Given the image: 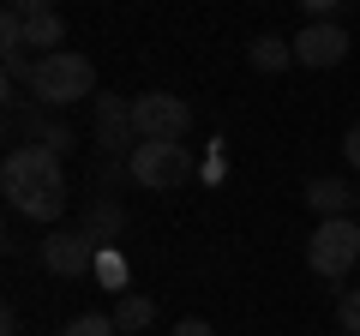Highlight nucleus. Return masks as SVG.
<instances>
[{
	"mask_svg": "<svg viewBox=\"0 0 360 336\" xmlns=\"http://www.w3.org/2000/svg\"><path fill=\"white\" fill-rule=\"evenodd\" d=\"M0 193H6V205H13L18 217L60 222L66 217V162L49 156V150H37V144H18V150H6V162H0Z\"/></svg>",
	"mask_w": 360,
	"mask_h": 336,
	"instance_id": "f257e3e1",
	"label": "nucleus"
},
{
	"mask_svg": "<svg viewBox=\"0 0 360 336\" xmlns=\"http://www.w3.org/2000/svg\"><path fill=\"white\" fill-rule=\"evenodd\" d=\"M30 96H37L42 108H72L84 103V96H96V66L84 60L78 49H60V54H42L37 66H30Z\"/></svg>",
	"mask_w": 360,
	"mask_h": 336,
	"instance_id": "f03ea898",
	"label": "nucleus"
},
{
	"mask_svg": "<svg viewBox=\"0 0 360 336\" xmlns=\"http://www.w3.org/2000/svg\"><path fill=\"white\" fill-rule=\"evenodd\" d=\"M307 264H312V276H324V283H342V276L360 264V222L354 217L319 222L312 240H307Z\"/></svg>",
	"mask_w": 360,
	"mask_h": 336,
	"instance_id": "7ed1b4c3",
	"label": "nucleus"
},
{
	"mask_svg": "<svg viewBox=\"0 0 360 336\" xmlns=\"http://www.w3.org/2000/svg\"><path fill=\"white\" fill-rule=\"evenodd\" d=\"M127 168H132V181H139L144 193H174V186L193 181V156H186V144H132Z\"/></svg>",
	"mask_w": 360,
	"mask_h": 336,
	"instance_id": "20e7f679",
	"label": "nucleus"
},
{
	"mask_svg": "<svg viewBox=\"0 0 360 336\" xmlns=\"http://www.w3.org/2000/svg\"><path fill=\"white\" fill-rule=\"evenodd\" d=\"M186 127H193V108L180 103V96H168V91L132 96V132H139L144 144H180Z\"/></svg>",
	"mask_w": 360,
	"mask_h": 336,
	"instance_id": "39448f33",
	"label": "nucleus"
},
{
	"mask_svg": "<svg viewBox=\"0 0 360 336\" xmlns=\"http://www.w3.org/2000/svg\"><path fill=\"white\" fill-rule=\"evenodd\" d=\"M295 66H312V72H330V66H342L348 60V49H354V42H348V30L336 25H307V30H295Z\"/></svg>",
	"mask_w": 360,
	"mask_h": 336,
	"instance_id": "423d86ee",
	"label": "nucleus"
},
{
	"mask_svg": "<svg viewBox=\"0 0 360 336\" xmlns=\"http://www.w3.org/2000/svg\"><path fill=\"white\" fill-rule=\"evenodd\" d=\"M42 271L49 276H96V246L78 228H54L42 240Z\"/></svg>",
	"mask_w": 360,
	"mask_h": 336,
	"instance_id": "0eeeda50",
	"label": "nucleus"
},
{
	"mask_svg": "<svg viewBox=\"0 0 360 336\" xmlns=\"http://www.w3.org/2000/svg\"><path fill=\"white\" fill-rule=\"evenodd\" d=\"M13 6H18V30H25V49L60 54V42H66V18L54 13L49 0H13Z\"/></svg>",
	"mask_w": 360,
	"mask_h": 336,
	"instance_id": "6e6552de",
	"label": "nucleus"
},
{
	"mask_svg": "<svg viewBox=\"0 0 360 336\" xmlns=\"http://www.w3.org/2000/svg\"><path fill=\"white\" fill-rule=\"evenodd\" d=\"M78 234H84V240L96 246V252H108V246H115L120 234H127V210H120L115 198H96V205L84 210V228H78Z\"/></svg>",
	"mask_w": 360,
	"mask_h": 336,
	"instance_id": "1a4fd4ad",
	"label": "nucleus"
},
{
	"mask_svg": "<svg viewBox=\"0 0 360 336\" xmlns=\"http://www.w3.org/2000/svg\"><path fill=\"white\" fill-rule=\"evenodd\" d=\"M96 144H108V150L132 144V103H120V96H96Z\"/></svg>",
	"mask_w": 360,
	"mask_h": 336,
	"instance_id": "9d476101",
	"label": "nucleus"
},
{
	"mask_svg": "<svg viewBox=\"0 0 360 336\" xmlns=\"http://www.w3.org/2000/svg\"><path fill=\"white\" fill-rule=\"evenodd\" d=\"M307 205H312V217H319V222H330V217H348V205H360V193H348L342 181L319 174V181L307 186Z\"/></svg>",
	"mask_w": 360,
	"mask_h": 336,
	"instance_id": "9b49d317",
	"label": "nucleus"
},
{
	"mask_svg": "<svg viewBox=\"0 0 360 336\" xmlns=\"http://www.w3.org/2000/svg\"><path fill=\"white\" fill-rule=\"evenodd\" d=\"M108 318H115V330H120V336H139V330H150V318H156V300H144V295H120Z\"/></svg>",
	"mask_w": 360,
	"mask_h": 336,
	"instance_id": "f8f14e48",
	"label": "nucleus"
},
{
	"mask_svg": "<svg viewBox=\"0 0 360 336\" xmlns=\"http://www.w3.org/2000/svg\"><path fill=\"white\" fill-rule=\"evenodd\" d=\"M246 60H252V72H283V66H295V42L288 37H258L246 49Z\"/></svg>",
	"mask_w": 360,
	"mask_h": 336,
	"instance_id": "ddd939ff",
	"label": "nucleus"
},
{
	"mask_svg": "<svg viewBox=\"0 0 360 336\" xmlns=\"http://www.w3.org/2000/svg\"><path fill=\"white\" fill-rule=\"evenodd\" d=\"M30 144H37V150H49V156H60V162H66V150L78 144V132L66 127V120H42V127H30Z\"/></svg>",
	"mask_w": 360,
	"mask_h": 336,
	"instance_id": "4468645a",
	"label": "nucleus"
},
{
	"mask_svg": "<svg viewBox=\"0 0 360 336\" xmlns=\"http://www.w3.org/2000/svg\"><path fill=\"white\" fill-rule=\"evenodd\" d=\"M96 283H103V288H120V295H132V288H127V264H120L115 246H108V252H96Z\"/></svg>",
	"mask_w": 360,
	"mask_h": 336,
	"instance_id": "2eb2a0df",
	"label": "nucleus"
},
{
	"mask_svg": "<svg viewBox=\"0 0 360 336\" xmlns=\"http://www.w3.org/2000/svg\"><path fill=\"white\" fill-rule=\"evenodd\" d=\"M60 336H120V330H115V318H108V312H84V318H72Z\"/></svg>",
	"mask_w": 360,
	"mask_h": 336,
	"instance_id": "dca6fc26",
	"label": "nucleus"
},
{
	"mask_svg": "<svg viewBox=\"0 0 360 336\" xmlns=\"http://www.w3.org/2000/svg\"><path fill=\"white\" fill-rule=\"evenodd\" d=\"M336 324H342L348 336H360V288H342V295H336Z\"/></svg>",
	"mask_w": 360,
	"mask_h": 336,
	"instance_id": "f3484780",
	"label": "nucleus"
},
{
	"mask_svg": "<svg viewBox=\"0 0 360 336\" xmlns=\"http://www.w3.org/2000/svg\"><path fill=\"white\" fill-rule=\"evenodd\" d=\"M174 336H217V330H210L205 318H180V324H174Z\"/></svg>",
	"mask_w": 360,
	"mask_h": 336,
	"instance_id": "a211bd4d",
	"label": "nucleus"
},
{
	"mask_svg": "<svg viewBox=\"0 0 360 336\" xmlns=\"http://www.w3.org/2000/svg\"><path fill=\"white\" fill-rule=\"evenodd\" d=\"M342 156H348V168H360V127H348V138H342Z\"/></svg>",
	"mask_w": 360,
	"mask_h": 336,
	"instance_id": "6ab92c4d",
	"label": "nucleus"
}]
</instances>
